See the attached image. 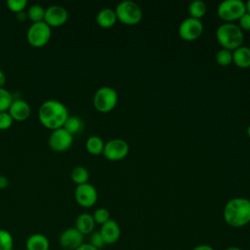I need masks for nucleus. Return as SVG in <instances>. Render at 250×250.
<instances>
[{
  "mask_svg": "<svg viewBox=\"0 0 250 250\" xmlns=\"http://www.w3.org/2000/svg\"><path fill=\"white\" fill-rule=\"evenodd\" d=\"M66 106L60 101L47 100L39 107L38 119L40 123L49 130H57L63 127L68 118Z\"/></svg>",
  "mask_w": 250,
  "mask_h": 250,
  "instance_id": "nucleus-1",
  "label": "nucleus"
},
{
  "mask_svg": "<svg viewBox=\"0 0 250 250\" xmlns=\"http://www.w3.org/2000/svg\"><path fill=\"white\" fill-rule=\"evenodd\" d=\"M225 222L232 228H241L250 223V200L245 197L229 199L223 210Z\"/></svg>",
  "mask_w": 250,
  "mask_h": 250,
  "instance_id": "nucleus-2",
  "label": "nucleus"
},
{
  "mask_svg": "<svg viewBox=\"0 0 250 250\" xmlns=\"http://www.w3.org/2000/svg\"><path fill=\"white\" fill-rule=\"evenodd\" d=\"M216 38L222 48L233 51L242 46L244 35L243 31L237 24L232 22H225L217 28Z\"/></svg>",
  "mask_w": 250,
  "mask_h": 250,
  "instance_id": "nucleus-3",
  "label": "nucleus"
},
{
  "mask_svg": "<svg viewBox=\"0 0 250 250\" xmlns=\"http://www.w3.org/2000/svg\"><path fill=\"white\" fill-rule=\"evenodd\" d=\"M117 21L126 25L138 24L143 18L141 7L132 0H124L117 4L115 8Z\"/></svg>",
  "mask_w": 250,
  "mask_h": 250,
  "instance_id": "nucleus-4",
  "label": "nucleus"
},
{
  "mask_svg": "<svg viewBox=\"0 0 250 250\" xmlns=\"http://www.w3.org/2000/svg\"><path fill=\"white\" fill-rule=\"evenodd\" d=\"M118 94L109 86H103L99 88L93 97L94 107L102 113L111 111L117 104Z\"/></svg>",
  "mask_w": 250,
  "mask_h": 250,
  "instance_id": "nucleus-5",
  "label": "nucleus"
},
{
  "mask_svg": "<svg viewBox=\"0 0 250 250\" xmlns=\"http://www.w3.org/2000/svg\"><path fill=\"white\" fill-rule=\"evenodd\" d=\"M245 13V2L242 0H224L217 8V15L225 22L238 21Z\"/></svg>",
  "mask_w": 250,
  "mask_h": 250,
  "instance_id": "nucleus-6",
  "label": "nucleus"
},
{
  "mask_svg": "<svg viewBox=\"0 0 250 250\" xmlns=\"http://www.w3.org/2000/svg\"><path fill=\"white\" fill-rule=\"evenodd\" d=\"M51 35V27L43 21L33 22L29 25L26 31V40L30 46L34 48H41L50 41Z\"/></svg>",
  "mask_w": 250,
  "mask_h": 250,
  "instance_id": "nucleus-7",
  "label": "nucleus"
},
{
  "mask_svg": "<svg viewBox=\"0 0 250 250\" xmlns=\"http://www.w3.org/2000/svg\"><path fill=\"white\" fill-rule=\"evenodd\" d=\"M129 153V145L122 139H111L104 144L103 154L109 161L124 159Z\"/></svg>",
  "mask_w": 250,
  "mask_h": 250,
  "instance_id": "nucleus-8",
  "label": "nucleus"
},
{
  "mask_svg": "<svg viewBox=\"0 0 250 250\" xmlns=\"http://www.w3.org/2000/svg\"><path fill=\"white\" fill-rule=\"evenodd\" d=\"M73 143V136L64 128H59L52 131L49 136L48 144L52 150L56 152H63L70 148Z\"/></svg>",
  "mask_w": 250,
  "mask_h": 250,
  "instance_id": "nucleus-9",
  "label": "nucleus"
},
{
  "mask_svg": "<svg viewBox=\"0 0 250 250\" xmlns=\"http://www.w3.org/2000/svg\"><path fill=\"white\" fill-rule=\"evenodd\" d=\"M178 32L185 41L196 40L203 32V23L200 20L188 17L180 23Z\"/></svg>",
  "mask_w": 250,
  "mask_h": 250,
  "instance_id": "nucleus-10",
  "label": "nucleus"
},
{
  "mask_svg": "<svg viewBox=\"0 0 250 250\" xmlns=\"http://www.w3.org/2000/svg\"><path fill=\"white\" fill-rule=\"evenodd\" d=\"M74 198L81 207L90 208L94 206L98 200V191L96 188L89 183L78 185L74 190Z\"/></svg>",
  "mask_w": 250,
  "mask_h": 250,
  "instance_id": "nucleus-11",
  "label": "nucleus"
},
{
  "mask_svg": "<svg viewBox=\"0 0 250 250\" xmlns=\"http://www.w3.org/2000/svg\"><path fill=\"white\" fill-rule=\"evenodd\" d=\"M68 20L67 10L61 5H51L45 9L44 21L50 27H60Z\"/></svg>",
  "mask_w": 250,
  "mask_h": 250,
  "instance_id": "nucleus-12",
  "label": "nucleus"
},
{
  "mask_svg": "<svg viewBox=\"0 0 250 250\" xmlns=\"http://www.w3.org/2000/svg\"><path fill=\"white\" fill-rule=\"evenodd\" d=\"M59 243L64 250H76L84 243V235L75 228H67L61 233Z\"/></svg>",
  "mask_w": 250,
  "mask_h": 250,
  "instance_id": "nucleus-13",
  "label": "nucleus"
},
{
  "mask_svg": "<svg viewBox=\"0 0 250 250\" xmlns=\"http://www.w3.org/2000/svg\"><path fill=\"white\" fill-rule=\"evenodd\" d=\"M8 112L14 121L21 122L26 120L29 117L31 108L27 102L21 99H14L8 109Z\"/></svg>",
  "mask_w": 250,
  "mask_h": 250,
  "instance_id": "nucleus-14",
  "label": "nucleus"
},
{
  "mask_svg": "<svg viewBox=\"0 0 250 250\" xmlns=\"http://www.w3.org/2000/svg\"><path fill=\"white\" fill-rule=\"evenodd\" d=\"M99 231L105 244H113L117 242L121 234L119 225L117 224V222L111 219H109L107 222L103 224Z\"/></svg>",
  "mask_w": 250,
  "mask_h": 250,
  "instance_id": "nucleus-15",
  "label": "nucleus"
},
{
  "mask_svg": "<svg viewBox=\"0 0 250 250\" xmlns=\"http://www.w3.org/2000/svg\"><path fill=\"white\" fill-rule=\"evenodd\" d=\"M95 221L91 214L89 213H81L77 216L75 220V229L79 230L83 235L91 234L94 231Z\"/></svg>",
  "mask_w": 250,
  "mask_h": 250,
  "instance_id": "nucleus-16",
  "label": "nucleus"
},
{
  "mask_svg": "<svg viewBox=\"0 0 250 250\" xmlns=\"http://www.w3.org/2000/svg\"><path fill=\"white\" fill-rule=\"evenodd\" d=\"M25 248L26 250H49L50 242L46 235L42 233H33L27 237Z\"/></svg>",
  "mask_w": 250,
  "mask_h": 250,
  "instance_id": "nucleus-17",
  "label": "nucleus"
},
{
  "mask_svg": "<svg viewBox=\"0 0 250 250\" xmlns=\"http://www.w3.org/2000/svg\"><path fill=\"white\" fill-rule=\"evenodd\" d=\"M117 21L115 11L110 8H104L97 14L96 21L99 26L103 28L112 27Z\"/></svg>",
  "mask_w": 250,
  "mask_h": 250,
  "instance_id": "nucleus-18",
  "label": "nucleus"
},
{
  "mask_svg": "<svg viewBox=\"0 0 250 250\" xmlns=\"http://www.w3.org/2000/svg\"><path fill=\"white\" fill-rule=\"evenodd\" d=\"M232 62L240 67L247 68L250 66V48L247 46H240L232 51Z\"/></svg>",
  "mask_w": 250,
  "mask_h": 250,
  "instance_id": "nucleus-19",
  "label": "nucleus"
},
{
  "mask_svg": "<svg viewBox=\"0 0 250 250\" xmlns=\"http://www.w3.org/2000/svg\"><path fill=\"white\" fill-rule=\"evenodd\" d=\"M87 151L92 155H100L103 153L104 143L99 136H91L87 139L85 144Z\"/></svg>",
  "mask_w": 250,
  "mask_h": 250,
  "instance_id": "nucleus-20",
  "label": "nucleus"
},
{
  "mask_svg": "<svg viewBox=\"0 0 250 250\" xmlns=\"http://www.w3.org/2000/svg\"><path fill=\"white\" fill-rule=\"evenodd\" d=\"M207 12V6L202 0H194L188 5V14L190 18L200 20L205 16Z\"/></svg>",
  "mask_w": 250,
  "mask_h": 250,
  "instance_id": "nucleus-21",
  "label": "nucleus"
},
{
  "mask_svg": "<svg viewBox=\"0 0 250 250\" xmlns=\"http://www.w3.org/2000/svg\"><path fill=\"white\" fill-rule=\"evenodd\" d=\"M70 178L73 183H75L77 186L78 185H83L88 183L90 174L89 171L83 167V166H76L72 169L70 173Z\"/></svg>",
  "mask_w": 250,
  "mask_h": 250,
  "instance_id": "nucleus-22",
  "label": "nucleus"
},
{
  "mask_svg": "<svg viewBox=\"0 0 250 250\" xmlns=\"http://www.w3.org/2000/svg\"><path fill=\"white\" fill-rule=\"evenodd\" d=\"M62 128L73 136L83 129V121L78 116H68Z\"/></svg>",
  "mask_w": 250,
  "mask_h": 250,
  "instance_id": "nucleus-23",
  "label": "nucleus"
},
{
  "mask_svg": "<svg viewBox=\"0 0 250 250\" xmlns=\"http://www.w3.org/2000/svg\"><path fill=\"white\" fill-rule=\"evenodd\" d=\"M26 14L27 19H29L32 21V23L43 21L45 16V9L41 5L33 4L28 8Z\"/></svg>",
  "mask_w": 250,
  "mask_h": 250,
  "instance_id": "nucleus-24",
  "label": "nucleus"
},
{
  "mask_svg": "<svg viewBox=\"0 0 250 250\" xmlns=\"http://www.w3.org/2000/svg\"><path fill=\"white\" fill-rule=\"evenodd\" d=\"M216 62L221 66H228L232 62V51L222 48L215 55Z\"/></svg>",
  "mask_w": 250,
  "mask_h": 250,
  "instance_id": "nucleus-25",
  "label": "nucleus"
},
{
  "mask_svg": "<svg viewBox=\"0 0 250 250\" xmlns=\"http://www.w3.org/2000/svg\"><path fill=\"white\" fill-rule=\"evenodd\" d=\"M14 238L7 229H0V250H13Z\"/></svg>",
  "mask_w": 250,
  "mask_h": 250,
  "instance_id": "nucleus-26",
  "label": "nucleus"
},
{
  "mask_svg": "<svg viewBox=\"0 0 250 250\" xmlns=\"http://www.w3.org/2000/svg\"><path fill=\"white\" fill-rule=\"evenodd\" d=\"M13 101H14L13 95L4 87L0 88V112L8 111Z\"/></svg>",
  "mask_w": 250,
  "mask_h": 250,
  "instance_id": "nucleus-27",
  "label": "nucleus"
},
{
  "mask_svg": "<svg viewBox=\"0 0 250 250\" xmlns=\"http://www.w3.org/2000/svg\"><path fill=\"white\" fill-rule=\"evenodd\" d=\"M6 4L8 9L11 12L18 14L24 11V9L27 6V1L26 0H8Z\"/></svg>",
  "mask_w": 250,
  "mask_h": 250,
  "instance_id": "nucleus-28",
  "label": "nucleus"
},
{
  "mask_svg": "<svg viewBox=\"0 0 250 250\" xmlns=\"http://www.w3.org/2000/svg\"><path fill=\"white\" fill-rule=\"evenodd\" d=\"M92 216L94 218L95 223L99 224L101 226L109 220V212H108V210L105 209V208H103V207L96 209Z\"/></svg>",
  "mask_w": 250,
  "mask_h": 250,
  "instance_id": "nucleus-29",
  "label": "nucleus"
},
{
  "mask_svg": "<svg viewBox=\"0 0 250 250\" xmlns=\"http://www.w3.org/2000/svg\"><path fill=\"white\" fill-rule=\"evenodd\" d=\"M89 244H91L93 247H95L96 249L100 250L102 249L105 243L100 233V231H93L90 234V238H89Z\"/></svg>",
  "mask_w": 250,
  "mask_h": 250,
  "instance_id": "nucleus-30",
  "label": "nucleus"
},
{
  "mask_svg": "<svg viewBox=\"0 0 250 250\" xmlns=\"http://www.w3.org/2000/svg\"><path fill=\"white\" fill-rule=\"evenodd\" d=\"M13 118L8 111L0 112V130H8L13 125Z\"/></svg>",
  "mask_w": 250,
  "mask_h": 250,
  "instance_id": "nucleus-31",
  "label": "nucleus"
},
{
  "mask_svg": "<svg viewBox=\"0 0 250 250\" xmlns=\"http://www.w3.org/2000/svg\"><path fill=\"white\" fill-rule=\"evenodd\" d=\"M240 29L250 31V14L245 13L239 20H238V24H237Z\"/></svg>",
  "mask_w": 250,
  "mask_h": 250,
  "instance_id": "nucleus-32",
  "label": "nucleus"
},
{
  "mask_svg": "<svg viewBox=\"0 0 250 250\" xmlns=\"http://www.w3.org/2000/svg\"><path fill=\"white\" fill-rule=\"evenodd\" d=\"M8 186H9V179L4 175H0V189H4Z\"/></svg>",
  "mask_w": 250,
  "mask_h": 250,
  "instance_id": "nucleus-33",
  "label": "nucleus"
},
{
  "mask_svg": "<svg viewBox=\"0 0 250 250\" xmlns=\"http://www.w3.org/2000/svg\"><path fill=\"white\" fill-rule=\"evenodd\" d=\"M192 250H215V249L208 244H199V245H196L195 247H193Z\"/></svg>",
  "mask_w": 250,
  "mask_h": 250,
  "instance_id": "nucleus-34",
  "label": "nucleus"
},
{
  "mask_svg": "<svg viewBox=\"0 0 250 250\" xmlns=\"http://www.w3.org/2000/svg\"><path fill=\"white\" fill-rule=\"evenodd\" d=\"M76 250H98L95 247H93L91 244L89 243H83L80 247H78Z\"/></svg>",
  "mask_w": 250,
  "mask_h": 250,
  "instance_id": "nucleus-35",
  "label": "nucleus"
},
{
  "mask_svg": "<svg viewBox=\"0 0 250 250\" xmlns=\"http://www.w3.org/2000/svg\"><path fill=\"white\" fill-rule=\"evenodd\" d=\"M16 19L19 21H23L27 19V14L23 11V12H21V13H18L17 16H16Z\"/></svg>",
  "mask_w": 250,
  "mask_h": 250,
  "instance_id": "nucleus-36",
  "label": "nucleus"
},
{
  "mask_svg": "<svg viewBox=\"0 0 250 250\" xmlns=\"http://www.w3.org/2000/svg\"><path fill=\"white\" fill-rule=\"evenodd\" d=\"M6 84V75L5 73L0 69V88H3Z\"/></svg>",
  "mask_w": 250,
  "mask_h": 250,
  "instance_id": "nucleus-37",
  "label": "nucleus"
},
{
  "mask_svg": "<svg viewBox=\"0 0 250 250\" xmlns=\"http://www.w3.org/2000/svg\"><path fill=\"white\" fill-rule=\"evenodd\" d=\"M245 8H246V12L250 14V0H248V1L245 3Z\"/></svg>",
  "mask_w": 250,
  "mask_h": 250,
  "instance_id": "nucleus-38",
  "label": "nucleus"
},
{
  "mask_svg": "<svg viewBox=\"0 0 250 250\" xmlns=\"http://www.w3.org/2000/svg\"><path fill=\"white\" fill-rule=\"evenodd\" d=\"M225 250H242V249L239 248V247H237V246H229V247H228V248L225 249Z\"/></svg>",
  "mask_w": 250,
  "mask_h": 250,
  "instance_id": "nucleus-39",
  "label": "nucleus"
},
{
  "mask_svg": "<svg viewBox=\"0 0 250 250\" xmlns=\"http://www.w3.org/2000/svg\"><path fill=\"white\" fill-rule=\"evenodd\" d=\"M246 134H247V136L250 138V124L248 125V127H247V129H246Z\"/></svg>",
  "mask_w": 250,
  "mask_h": 250,
  "instance_id": "nucleus-40",
  "label": "nucleus"
},
{
  "mask_svg": "<svg viewBox=\"0 0 250 250\" xmlns=\"http://www.w3.org/2000/svg\"><path fill=\"white\" fill-rule=\"evenodd\" d=\"M13 250H15V249H13Z\"/></svg>",
  "mask_w": 250,
  "mask_h": 250,
  "instance_id": "nucleus-41",
  "label": "nucleus"
}]
</instances>
